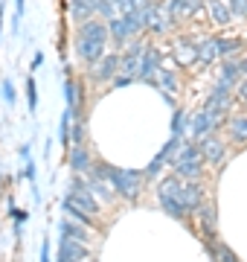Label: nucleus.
<instances>
[{
    "label": "nucleus",
    "instance_id": "f257e3e1",
    "mask_svg": "<svg viewBox=\"0 0 247 262\" xmlns=\"http://www.w3.org/2000/svg\"><path fill=\"white\" fill-rule=\"evenodd\" d=\"M111 35V29L102 20H85L76 32V53L87 67H93L105 56V41Z\"/></svg>",
    "mask_w": 247,
    "mask_h": 262
},
{
    "label": "nucleus",
    "instance_id": "f03ea898",
    "mask_svg": "<svg viewBox=\"0 0 247 262\" xmlns=\"http://www.w3.org/2000/svg\"><path fill=\"white\" fill-rule=\"evenodd\" d=\"M181 187H183L181 175L163 178L160 187H157V201H160V207L171 215V219H183V215H186V210H183V204H181V198H178V195H181Z\"/></svg>",
    "mask_w": 247,
    "mask_h": 262
},
{
    "label": "nucleus",
    "instance_id": "7ed1b4c3",
    "mask_svg": "<svg viewBox=\"0 0 247 262\" xmlns=\"http://www.w3.org/2000/svg\"><path fill=\"white\" fill-rule=\"evenodd\" d=\"M175 169H178V175H181V178L198 181L201 169H204V151H201V146H195V143L181 146L178 158H175Z\"/></svg>",
    "mask_w": 247,
    "mask_h": 262
},
{
    "label": "nucleus",
    "instance_id": "20e7f679",
    "mask_svg": "<svg viewBox=\"0 0 247 262\" xmlns=\"http://www.w3.org/2000/svg\"><path fill=\"white\" fill-rule=\"evenodd\" d=\"M143 172H137V169H116L111 184H114V192L116 195H122L125 201H137L140 195V184H143Z\"/></svg>",
    "mask_w": 247,
    "mask_h": 262
},
{
    "label": "nucleus",
    "instance_id": "39448f33",
    "mask_svg": "<svg viewBox=\"0 0 247 262\" xmlns=\"http://www.w3.org/2000/svg\"><path fill=\"white\" fill-rule=\"evenodd\" d=\"M116 73H119V56H116V53H105V56L90 67V76H93V82H99V84L111 82Z\"/></svg>",
    "mask_w": 247,
    "mask_h": 262
},
{
    "label": "nucleus",
    "instance_id": "423d86ee",
    "mask_svg": "<svg viewBox=\"0 0 247 262\" xmlns=\"http://www.w3.org/2000/svg\"><path fill=\"white\" fill-rule=\"evenodd\" d=\"M143 56H145V47H143V44H134L128 53L119 56V73L137 79V76L143 73Z\"/></svg>",
    "mask_w": 247,
    "mask_h": 262
},
{
    "label": "nucleus",
    "instance_id": "0eeeda50",
    "mask_svg": "<svg viewBox=\"0 0 247 262\" xmlns=\"http://www.w3.org/2000/svg\"><path fill=\"white\" fill-rule=\"evenodd\" d=\"M87 259V248L82 239H70V236H61V245H58V262H85Z\"/></svg>",
    "mask_w": 247,
    "mask_h": 262
},
{
    "label": "nucleus",
    "instance_id": "6e6552de",
    "mask_svg": "<svg viewBox=\"0 0 247 262\" xmlns=\"http://www.w3.org/2000/svg\"><path fill=\"white\" fill-rule=\"evenodd\" d=\"M221 120H224V117H218V114H212V111H207V108H204L201 114H195V117L189 120V131H192V137L204 140V137H207V134H209L212 128H215V125H218Z\"/></svg>",
    "mask_w": 247,
    "mask_h": 262
},
{
    "label": "nucleus",
    "instance_id": "1a4fd4ad",
    "mask_svg": "<svg viewBox=\"0 0 247 262\" xmlns=\"http://www.w3.org/2000/svg\"><path fill=\"white\" fill-rule=\"evenodd\" d=\"M181 204L186 213H192V210H198L201 204H204V192H201V184L198 181H189V184H183L181 187Z\"/></svg>",
    "mask_w": 247,
    "mask_h": 262
},
{
    "label": "nucleus",
    "instance_id": "9d476101",
    "mask_svg": "<svg viewBox=\"0 0 247 262\" xmlns=\"http://www.w3.org/2000/svg\"><path fill=\"white\" fill-rule=\"evenodd\" d=\"M204 108L212 114H218V117H227V108H230V91L227 88H221V84H215L212 88V94H209V99L204 102Z\"/></svg>",
    "mask_w": 247,
    "mask_h": 262
},
{
    "label": "nucleus",
    "instance_id": "9b49d317",
    "mask_svg": "<svg viewBox=\"0 0 247 262\" xmlns=\"http://www.w3.org/2000/svg\"><path fill=\"white\" fill-rule=\"evenodd\" d=\"M70 169L76 175L90 172V151H87L85 143H73V149H70Z\"/></svg>",
    "mask_w": 247,
    "mask_h": 262
},
{
    "label": "nucleus",
    "instance_id": "f8f14e48",
    "mask_svg": "<svg viewBox=\"0 0 247 262\" xmlns=\"http://www.w3.org/2000/svg\"><path fill=\"white\" fill-rule=\"evenodd\" d=\"M157 70H160V50H157V47H145L143 73H140V79H143V82H154Z\"/></svg>",
    "mask_w": 247,
    "mask_h": 262
},
{
    "label": "nucleus",
    "instance_id": "ddd939ff",
    "mask_svg": "<svg viewBox=\"0 0 247 262\" xmlns=\"http://www.w3.org/2000/svg\"><path fill=\"white\" fill-rule=\"evenodd\" d=\"M73 114H76V108L64 105L61 125H58V140H61V146H64V149H73Z\"/></svg>",
    "mask_w": 247,
    "mask_h": 262
},
{
    "label": "nucleus",
    "instance_id": "4468645a",
    "mask_svg": "<svg viewBox=\"0 0 247 262\" xmlns=\"http://www.w3.org/2000/svg\"><path fill=\"white\" fill-rule=\"evenodd\" d=\"M209 6V15H212V20L218 24V27H227L230 20H233V9H230L224 0H207Z\"/></svg>",
    "mask_w": 247,
    "mask_h": 262
},
{
    "label": "nucleus",
    "instance_id": "2eb2a0df",
    "mask_svg": "<svg viewBox=\"0 0 247 262\" xmlns=\"http://www.w3.org/2000/svg\"><path fill=\"white\" fill-rule=\"evenodd\" d=\"M93 12H96V0H70V15H73L79 24L90 20Z\"/></svg>",
    "mask_w": 247,
    "mask_h": 262
},
{
    "label": "nucleus",
    "instance_id": "dca6fc26",
    "mask_svg": "<svg viewBox=\"0 0 247 262\" xmlns=\"http://www.w3.org/2000/svg\"><path fill=\"white\" fill-rule=\"evenodd\" d=\"M198 219H201V227H204V233H207V239H212L215 236V207L209 204H201L198 207Z\"/></svg>",
    "mask_w": 247,
    "mask_h": 262
},
{
    "label": "nucleus",
    "instance_id": "f3484780",
    "mask_svg": "<svg viewBox=\"0 0 247 262\" xmlns=\"http://www.w3.org/2000/svg\"><path fill=\"white\" fill-rule=\"evenodd\" d=\"M201 151H204V158L212 160V163H218L221 158H224V146H221V140H215V137H204L201 140Z\"/></svg>",
    "mask_w": 247,
    "mask_h": 262
},
{
    "label": "nucleus",
    "instance_id": "a211bd4d",
    "mask_svg": "<svg viewBox=\"0 0 247 262\" xmlns=\"http://www.w3.org/2000/svg\"><path fill=\"white\" fill-rule=\"evenodd\" d=\"M175 58L181 64H192V61H198V47L192 41H178L175 44Z\"/></svg>",
    "mask_w": 247,
    "mask_h": 262
},
{
    "label": "nucleus",
    "instance_id": "6ab92c4d",
    "mask_svg": "<svg viewBox=\"0 0 247 262\" xmlns=\"http://www.w3.org/2000/svg\"><path fill=\"white\" fill-rule=\"evenodd\" d=\"M238 76H241V67H238V61H227V64L221 67V76H218V84L221 88H233V84L238 82Z\"/></svg>",
    "mask_w": 247,
    "mask_h": 262
},
{
    "label": "nucleus",
    "instance_id": "aec40b11",
    "mask_svg": "<svg viewBox=\"0 0 247 262\" xmlns=\"http://www.w3.org/2000/svg\"><path fill=\"white\" fill-rule=\"evenodd\" d=\"M207 245H209V253H212V259H215V262H238V256L230 251L227 245L215 242V239H209Z\"/></svg>",
    "mask_w": 247,
    "mask_h": 262
},
{
    "label": "nucleus",
    "instance_id": "412c9836",
    "mask_svg": "<svg viewBox=\"0 0 247 262\" xmlns=\"http://www.w3.org/2000/svg\"><path fill=\"white\" fill-rule=\"evenodd\" d=\"M221 56V50H218V38H207L204 44L198 47V61H212V58H218Z\"/></svg>",
    "mask_w": 247,
    "mask_h": 262
},
{
    "label": "nucleus",
    "instance_id": "4be33fe9",
    "mask_svg": "<svg viewBox=\"0 0 247 262\" xmlns=\"http://www.w3.org/2000/svg\"><path fill=\"white\" fill-rule=\"evenodd\" d=\"M108 29H111V35H114V41H128L131 38V29H128V24H125V18H111V24H108Z\"/></svg>",
    "mask_w": 247,
    "mask_h": 262
},
{
    "label": "nucleus",
    "instance_id": "5701e85b",
    "mask_svg": "<svg viewBox=\"0 0 247 262\" xmlns=\"http://www.w3.org/2000/svg\"><path fill=\"white\" fill-rule=\"evenodd\" d=\"M61 207H64V213H70L73 219H76L79 225H93V222H90V213L82 210V207H76L73 201H67V198H64V204H61Z\"/></svg>",
    "mask_w": 247,
    "mask_h": 262
},
{
    "label": "nucleus",
    "instance_id": "b1692460",
    "mask_svg": "<svg viewBox=\"0 0 247 262\" xmlns=\"http://www.w3.org/2000/svg\"><path fill=\"white\" fill-rule=\"evenodd\" d=\"M154 82L160 84L166 94H171V91H178V79H175V73H169V70H157V76H154Z\"/></svg>",
    "mask_w": 247,
    "mask_h": 262
},
{
    "label": "nucleus",
    "instance_id": "393cba45",
    "mask_svg": "<svg viewBox=\"0 0 247 262\" xmlns=\"http://www.w3.org/2000/svg\"><path fill=\"white\" fill-rule=\"evenodd\" d=\"M230 134L238 143H247V117H236V120L230 122Z\"/></svg>",
    "mask_w": 247,
    "mask_h": 262
},
{
    "label": "nucleus",
    "instance_id": "a878e982",
    "mask_svg": "<svg viewBox=\"0 0 247 262\" xmlns=\"http://www.w3.org/2000/svg\"><path fill=\"white\" fill-rule=\"evenodd\" d=\"M186 125H189L186 114H183V111H175V117H171V134H175V137H181L183 131H186Z\"/></svg>",
    "mask_w": 247,
    "mask_h": 262
},
{
    "label": "nucleus",
    "instance_id": "bb28decb",
    "mask_svg": "<svg viewBox=\"0 0 247 262\" xmlns=\"http://www.w3.org/2000/svg\"><path fill=\"white\" fill-rule=\"evenodd\" d=\"M27 102H29V111L32 114L38 111V91H35V79L32 76L27 79Z\"/></svg>",
    "mask_w": 247,
    "mask_h": 262
},
{
    "label": "nucleus",
    "instance_id": "cd10ccee",
    "mask_svg": "<svg viewBox=\"0 0 247 262\" xmlns=\"http://www.w3.org/2000/svg\"><path fill=\"white\" fill-rule=\"evenodd\" d=\"M241 47V41L238 38H218V50H221V56H233L236 50Z\"/></svg>",
    "mask_w": 247,
    "mask_h": 262
},
{
    "label": "nucleus",
    "instance_id": "c85d7f7f",
    "mask_svg": "<svg viewBox=\"0 0 247 262\" xmlns=\"http://www.w3.org/2000/svg\"><path fill=\"white\" fill-rule=\"evenodd\" d=\"M61 236H70V239H82V242L87 239L85 230H82V227H76V225H70V222H61Z\"/></svg>",
    "mask_w": 247,
    "mask_h": 262
},
{
    "label": "nucleus",
    "instance_id": "c756f323",
    "mask_svg": "<svg viewBox=\"0 0 247 262\" xmlns=\"http://www.w3.org/2000/svg\"><path fill=\"white\" fill-rule=\"evenodd\" d=\"M0 94H3V99H6L9 105H15L18 96H15V84H12V79H3V82H0Z\"/></svg>",
    "mask_w": 247,
    "mask_h": 262
},
{
    "label": "nucleus",
    "instance_id": "7c9ffc66",
    "mask_svg": "<svg viewBox=\"0 0 247 262\" xmlns=\"http://www.w3.org/2000/svg\"><path fill=\"white\" fill-rule=\"evenodd\" d=\"M12 219H15V233L20 236V227L27 222V210H18V207H12Z\"/></svg>",
    "mask_w": 247,
    "mask_h": 262
},
{
    "label": "nucleus",
    "instance_id": "2f4dec72",
    "mask_svg": "<svg viewBox=\"0 0 247 262\" xmlns=\"http://www.w3.org/2000/svg\"><path fill=\"white\" fill-rule=\"evenodd\" d=\"M230 9H233V15L247 18V0H230Z\"/></svg>",
    "mask_w": 247,
    "mask_h": 262
},
{
    "label": "nucleus",
    "instance_id": "473e14b6",
    "mask_svg": "<svg viewBox=\"0 0 247 262\" xmlns=\"http://www.w3.org/2000/svg\"><path fill=\"white\" fill-rule=\"evenodd\" d=\"M73 143H85V122H73Z\"/></svg>",
    "mask_w": 247,
    "mask_h": 262
},
{
    "label": "nucleus",
    "instance_id": "72a5a7b5",
    "mask_svg": "<svg viewBox=\"0 0 247 262\" xmlns=\"http://www.w3.org/2000/svg\"><path fill=\"white\" fill-rule=\"evenodd\" d=\"M23 178H27L29 184H35V163H32V160H27V166H23Z\"/></svg>",
    "mask_w": 247,
    "mask_h": 262
},
{
    "label": "nucleus",
    "instance_id": "f704fd0d",
    "mask_svg": "<svg viewBox=\"0 0 247 262\" xmlns=\"http://www.w3.org/2000/svg\"><path fill=\"white\" fill-rule=\"evenodd\" d=\"M201 3H204V0H183V6H186V15H195V12L201 9Z\"/></svg>",
    "mask_w": 247,
    "mask_h": 262
},
{
    "label": "nucleus",
    "instance_id": "c9c22d12",
    "mask_svg": "<svg viewBox=\"0 0 247 262\" xmlns=\"http://www.w3.org/2000/svg\"><path fill=\"white\" fill-rule=\"evenodd\" d=\"M134 82V79H131V76H125V73H116L114 76V88H125V84H131Z\"/></svg>",
    "mask_w": 247,
    "mask_h": 262
},
{
    "label": "nucleus",
    "instance_id": "e433bc0d",
    "mask_svg": "<svg viewBox=\"0 0 247 262\" xmlns=\"http://www.w3.org/2000/svg\"><path fill=\"white\" fill-rule=\"evenodd\" d=\"M41 262H50V242L47 239L41 242Z\"/></svg>",
    "mask_w": 247,
    "mask_h": 262
},
{
    "label": "nucleus",
    "instance_id": "4c0bfd02",
    "mask_svg": "<svg viewBox=\"0 0 247 262\" xmlns=\"http://www.w3.org/2000/svg\"><path fill=\"white\" fill-rule=\"evenodd\" d=\"M41 64H44V53H35V58H32V70H38Z\"/></svg>",
    "mask_w": 247,
    "mask_h": 262
},
{
    "label": "nucleus",
    "instance_id": "58836bf2",
    "mask_svg": "<svg viewBox=\"0 0 247 262\" xmlns=\"http://www.w3.org/2000/svg\"><path fill=\"white\" fill-rule=\"evenodd\" d=\"M238 94H241V102H247V79L241 82V88H238Z\"/></svg>",
    "mask_w": 247,
    "mask_h": 262
}]
</instances>
